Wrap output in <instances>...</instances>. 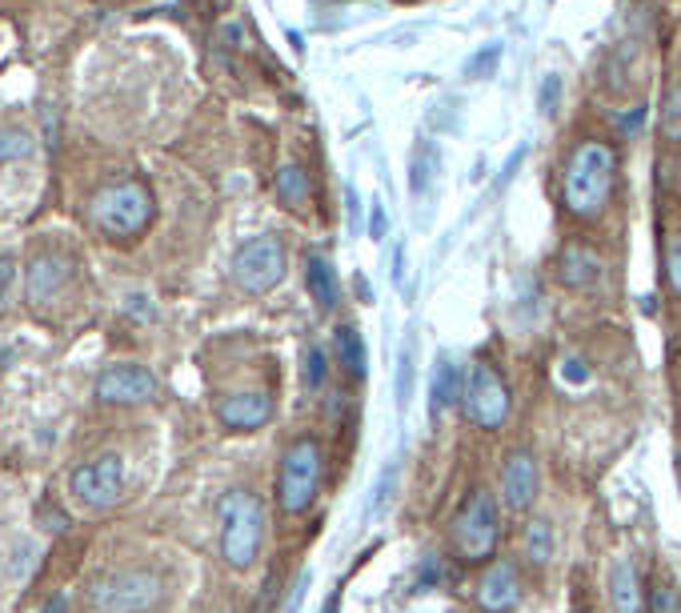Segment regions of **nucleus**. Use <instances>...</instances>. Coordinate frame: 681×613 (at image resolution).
<instances>
[{
    "label": "nucleus",
    "instance_id": "5701e85b",
    "mask_svg": "<svg viewBox=\"0 0 681 613\" xmlns=\"http://www.w3.org/2000/svg\"><path fill=\"white\" fill-rule=\"evenodd\" d=\"M497 64H502V44H485V49H477V53L470 56L465 76H470V81H485V76L497 73Z\"/></svg>",
    "mask_w": 681,
    "mask_h": 613
},
{
    "label": "nucleus",
    "instance_id": "4468645a",
    "mask_svg": "<svg viewBox=\"0 0 681 613\" xmlns=\"http://www.w3.org/2000/svg\"><path fill=\"white\" fill-rule=\"evenodd\" d=\"M69 257L61 253H37L29 261V273H24V293H29L32 305H44L53 301L64 285H69Z\"/></svg>",
    "mask_w": 681,
    "mask_h": 613
},
{
    "label": "nucleus",
    "instance_id": "cd10ccee",
    "mask_svg": "<svg viewBox=\"0 0 681 613\" xmlns=\"http://www.w3.org/2000/svg\"><path fill=\"white\" fill-rule=\"evenodd\" d=\"M661 133L670 141H681V89H673L665 96V108H661Z\"/></svg>",
    "mask_w": 681,
    "mask_h": 613
},
{
    "label": "nucleus",
    "instance_id": "39448f33",
    "mask_svg": "<svg viewBox=\"0 0 681 613\" xmlns=\"http://www.w3.org/2000/svg\"><path fill=\"white\" fill-rule=\"evenodd\" d=\"M321 469H326V454L317 437H297L281 457V474H277V506L281 513L297 518L317 501L321 489Z\"/></svg>",
    "mask_w": 681,
    "mask_h": 613
},
{
    "label": "nucleus",
    "instance_id": "c9c22d12",
    "mask_svg": "<svg viewBox=\"0 0 681 613\" xmlns=\"http://www.w3.org/2000/svg\"><path fill=\"white\" fill-rule=\"evenodd\" d=\"M369 237H373V241H385V209H381V201H373V217H369Z\"/></svg>",
    "mask_w": 681,
    "mask_h": 613
},
{
    "label": "nucleus",
    "instance_id": "20e7f679",
    "mask_svg": "<svg viewBox=\"0 0 681 613\" xmlns=\"http://www.w3.org/2000/svg\"><path fill=\"white\" fill-rule=\"evenodd\" d=\"M161 602H165V582H161V573L141 570V565L105 573V578H96L93 590H89V605H93L96 613H153Z\"/></svg>",
    "mask_w": 681,
    "mask_h": 613
},
{
    "label": "nucleus",
    "instance_id": "6e6552de",
    "mask_svg": "<svg viewBox=\"0 0 681 613\" xmlns=\"http://www.w3.org/2000/svg\"><path fill=\"white\" fill-rule=\"evenodd\" d=\"M69 493L81 501L84 509H109L125 493V457L101 454L93 461H84L69 474Z\"/></svg>",
    "mask_w": 681,
    "mask_h": 613
},
{
    "label": "nucleus",
    "instance_id": "9d476101",
    "mask_svg": "<svg viewBox=\"0 0 681 613\" xmlns=\"http://www.w3.org/2000/svg\"><path fill=\"white\" fill-rule=\"evenodd\" d=\"M161 393V381L153 370L136 365V361H121V365H109L101 377H96V402L105 405H145Z\"/></svg>",
    "mask_w": 681,
    "mask_h": 613
},
{
    "label": "nucleus",
    "instance_id": "4be33fe9",
    "mask_svg": "<svg viewBox=\"0 0 681 613\" xmlns=\"http://www.w3.org/2000/svg\"><path fill=\"white\" fill-rule=\"evenodd\" d=\"M554 526L545 518H534L525 526V558H529V565H549L554 561Z\"/></svg>",
    "mask_w": 681,
    "mask_h": 613
},
{
    "label": "nucleus",
    "instance_id": "c756f323",
    "mask_svg": "<svg viewBox=\"0 0 681 613\" xmlns=\"http://www.w3.org/2000/svg\"><path fill=\"white\" fill-rule=\"evenodd\" d=\"M650 613H681V598L670 585H658V590L650 593Z\"/></svg>",
    "mask_w": 681,
    "mask_h": 613
},
{
    "label": "nucleus",
    "instance_id": "e433bc0d",
    "mask_svg": "<svg viewBox=\"0 0 681 613\" xmlns=\"http://www.w3.org/2000/svg\"><path fill=\"white\" fill-rule=\"evenodd\" d=\"M305 590H309V573H301V578H297V590L289 593V602H285V610H289V613H297V610H301V602H305Z\"/></svg>",
    "mask_w": 681,
    "mask_h": 613
},
{
    "label": "nucleus",
    "instance_id": "1a4fd4ad",
    "mask_svg": "<svg viewBox=\"0 0 681 613\" xmlns=\"http://www.w3.org/2000/svg\"><path fill=\"white\" fill-rule=\"evenodd\" d=\"M465 413L477 429H502L505 417H509V385L497 373V365L489 361H477L465 377Z\"/></svg>",
    "mask_w": 681,
    "mask_h": 613
},
{
    "label": "nucleus",
    "instance_id": "7ed1b4c3",
    "mask_svg": "<svg viewBox=\"0 0 681 613\" xmlns=\"http://www.w3.org/2000/svg\"><path fill=\"white\" fill-rule=\"evenodd\" d=\"M220 518V558L233 570H249L265 541V506L249 489H229L217 501Z\"/></svg>",
    "mask_w": 681,
    "mask_h": 613
},
{
    "label": "nucleus",
    "instance_id": "7c9ffc66",
    "mask_svg": "<svg viewBox=\"0 0 681 613\" xmlns=\"http://www.w3.org/2000/svg\"><path fill=\"white\" fill-rule=\"evenodd\" d=\"M345 212H349V233H361V197L353 185H345Z\"/></svg>",
    "mask_w": 681,
    "mask_h": 613
},
{
    "label": "nucleus",
    "instance_id": "4c0bfd02",
    "mask_svg": "<svg viewBox=\"0 0 681 613\" xmlns=\"http://www.w3.org/2000/svg\"><path fill=\"white\" fill-rule=\"evenodd\" d=\"M393 281H405V245H398V249H393Z\"/></svg>",
    "mask_w": 681,
    "mask_h": 613
},
{
    "label": "nucleus",
    "instance_id": "dca6fc26",
    "mask_svg": "<svg viewBox=\"0 0 681 613\" xmlns=\"http://www.w3.org/2000/svg\"><path fill=\"white\" fill-rule=\"evenodd\" d=\"M609 605H613V613H641L646 610V602H641L638 570H633V561L629 558H618L613 561V570H609Z\"/></svg>",
    "mask_w": 681,
    "mask_h": 613
},
{
    "label": "nucleus",
    "instance_id": "f704fd0d",
    "mask_svg": "<svg viewBox=\"0 0 681 613\" xmlns=\"http://www.w3.org/2000/svg\"><path fill=\"white\" fill-rule=\"evenodd\" d=\"M389 489H393V469H385V474H381V481H378V489H373V501H369V509H373V513L385 506Z\"/></svg>",
    "mask_w": 681,
    "mask_h": 613
},
{
    "label": "nucleus",
    "instance_id": "aec40b11",
    "mask_svg": "<svg viewBox=\"0 0 681 613\" xmlns=\"http://www.w3.org/2000/svg\"><path fill=\"white\" fill-rule=\"evenodd\" d=\"M333 345H337V361H341V370H345L349 377H357V381L365 377L369 357H365V341H361V333H357L353 325H341L337 329Z\"/></svg>",
    "mask_w": 681,
    "mask_h": 613
},
{
    "label": "nucleus",
    "instance_id": "c85d7f7f",
    "mask_svg": "<svg viewBox=\"0 0 681 613\" xmlns=\"http://www.w3.org/2000/svg\"><path fill=\"white\" fill-rule=\"evenodd\" d=\"M522 160H525V145H517L509 157H505V165H502V173H497V180H493V193H505V185L517 177V169H522Z\"/></svg>",
    "mask_w": 681,
    "mask_h": 613
},
{
    "label": "nucleus",
    "instance_id": "412c9836",
    "mask_svg": "<svg viewBox=\"0 0 681 613\" xmlns=\"http://www.w3.org/2000/svg\"><path fill=\"white\" fill-rule=\"evenodd\" d=\"M437 169H441L437 145H433V141H425V145L413 153V165H409V193H413L417 201L433 189V177H437Z\"/></svg>",
    "mask_w": 681,
    "mask_h": 613
},
{
    "label": "nucleus",
    "instance_id": "9b49d317",
    "mask_svg": "<svg viewBox=\"0 0 681 613\" xmlns=\"http://www.w3.org/2000/svg\"><path fill=\"white\" fill-rule=\"evenodd\" d=\"M272 417V397L265 389H249V393H229L217 402V422L233 434H252L261 429Z\"/></svg>",
    "mask_w": 681,
    "mask_h": 613
},
{
    "label": "nucleus",
    "instance_id": "f3484780",
    "mask_svg": "<svg viewBox=\"0 0 681 613\" xmlns=\"http://www.w3.org/2000/svg\"><path fill=\"white\" fill-rule=\"evenodd\" d=\"M305 285H309V293H313V301L321 309H337V301H341V281H337V269L333 261H329L326 253H309L305 257Z\"/></svg>",
    "mask_w": 681,
    "mask_h": 613
},
{
    "label": "nucleus",
    "instance_id": "ea45409f",
    "mask_svg": "<svg viewBox=\"0 0 681 613\" xmlns=\"http://www.w3.org/2000/svg\"><path fill=\"white\" fill-rule=\"evenodd\" d=\"M321 613H341V593H329V602H326V610Z\"/></svg>",
    "mask_w": 681,
    "mask_h": 613
},
{
    "label": "nucleus",
    "instance_id": "2eb2a0df",
    "mask_svg": "<svg viewBox=\"0 0 681 613\" xmlns=\"http://www.w3.org/2000/svg\"><path fill=\"white\" fill-rule=\"evenodd\" d=\"M557 281L566 289H594L601 281V257L594 245L586 241H569L557 253Z\"/></svg>",
    "mask_w": 681,
    "mask_h": 613
},
{
    "label": "nucleus",
    "instance_id": "ddd939ff",
    "mask_svg": "<svg viewBox=\"0 0 681 613\" xmlns=\"http://www.w3.org/2000/svg\"><path fill=\"white\" fill-rule=\"evenodd\" d=\"M517 602H522L517 570L509 561H493L489 570L482 573V582H477V605L485 613H514Z\"/></svg>",
    "mask_w": 681,
    "mask_h": 613
},
{
    "label": "nucleus",
    "instance_id": "a878e982",
    "mask_svg": "<svg viewBox=\"0 0 681 613\" xmlns=\"http://www.w3.org/2000/svg\"><path fill=\"white\" fill-rule=\"evenodd\" d=\"M409 397H413V337H405L398 357V405L405 409Z\"/></svg>",
    "mask_w": 681,
    "mask_h": 613
},
{
    "label": "nucleus",
    "instance_id": "a211bd4d",
    "mask_svg": "<svg viewBox=\"0 0 681 613\" xmlns=\"http://www.w3.org/2000/svg\"><path fill=\"white\" fill-rule=\"evenodd\" d=\"M272 193L285 209H305L309 197H313V185H309V173L301 165H281L277 169V180H272Z\"/></svg>",
    "mask_w": 681,
    "mask_h": 613
},
{
    "label": "nucleus",
    "instance_id": "2f4dec72",
    "mask_svg": "<svg viewBox=\"0 0 681 613\" xmlns=\"http://www.w3.org/2000/svg\"><path fill=\"white\" fill-rule=\"evenodd\" d=\"M665 269H670V285H673V293L681 297V233L670 241V264H665Z\"/></svg>",
    "mask_w": 681,
    "mask_h": 613
},
{
    "label": "nucleus",
    "instance_id": "6ab92c4d",
    "mask_svg": "<svg viewBox=\"0 0 681 613\" xmlns=\"http://www.w3.org/2000/svg\"><path fill=\"white\" fill-rule=\"evenodd\" d=\"M457 397H465L462 385V365L450 357V353H437V365H433V405H453Z\"/></svg>",
    "mask_w": 681,
    "mask_h": 613
},
{
    "label": "nucleus",
    "instance_id": "72a5a7b5",
    "mask_svg": "<svg viewBox=\"0 0 681 613\" xmlns=\"http://www.w3.org/2000/svg\"><path fill=\"white\" fill-rule=\"evenodd\" d=\"M17 281V257L0 253V297L9 293V285Z\"/></svg>",
    "mask_w": 681,
    "mask_h": 613
},
{
    "label": "nucleus",
    "instance_id": "393cba45",
    "mask_svg": "<svg viewBox=\"0 0 681 613\" xmlns=\"http://www.w3.org/2000/svg\"><path fill=\"white\" fill-rule=\"evenodd\" d=\"M326 377H329V357L321 345H309L305 350V385L309 389H326Z\"/></svg>",
    "mask_w": 681,
    "mask_h": 613
},
{
    "label": "nucleus",
    "instance_id": "473e14b6",
    "mask_svg": "<svg viewBox=\"0 0 681 613\" xmlns=\"http://www.w3.org/2000/svg\"><path fill=\"white\" fill-rule=\"evenodd\" d=\"M561 377L574 381V385H577V381L586 385V381H589V365L581 357H566V361H561Z\"/></svg>",
    "mask_w": 681,
    "mask_h": 613
},
{
    "label": "nucleus",
    "instance_id": "f03ea898",
    "mask_svg": "<svg viewBox=\"0 0 681 613\" xmlns=\"http://www.w3.org/2000/svg\"><path fill=\"white\" fill-rule=\"evenodd\" d=\"M153 212H157L153 189L145 180L125 177L96 193L93 205H89V221L113 241H128V237H141L153 225Z\"/></svg>",
    "mask_w": 681,
    "mask_h": 613
},
{
    "label": "nucleus",
    "instance_id": "0eeeda50",
    "mask_svg": "<svg viewBox=\"0 0 681 613\" xmlns=\"http://www.w3.org/2000/svg\"><path fill=\"white\" fill-rule=\"evenodd\" d=\"M285 269H289V257H285V245L277 237H249L233 253V285L249 297H265L285 281Z\"/></svg>",
    "mask_w": 681,
    "mask_h": 613
},
{
    "label": "nucleus",
    "instance_id": "bb28decb",
    "mask_svg": "<svg viewBox=\"0 0 681 613\" xmlns=\"http://www.w3.org/2000/svg\"><path fill=\"white\" fill-rule=\"evenodd\" d=\"M537 108H541L545 117H554L557 108H561V76L557 73L541 76V89H537Z\"/></svg>",
    "mask_w": 681,
    "mask_h": 613
},
{
    "label": "nucleus",
    "instance_id": "f257e3e1",
    "mask_svg": "<svg viewBox=\"0 0 681 613\" xmlns=\"http://www.w3.org/2000/svg\"><path fill=\"white\" fill-rule=\"evenodd\" d=\"M613 180H618V153L606 141H581L566 160L561 201L581 221H598L609 205Z\"/></svg>",
    "mask_w": 681,
    "mask_h": 613
},
{
    "label": "nucleus",
    "instance_id": "f8f14e48",
    "mask_svg": "<svg viewBox=\"0 0 681 613\" xmlns=\"http://www.w3.org/2000/svg\"><path fill=\"white\" fill-rule=\"evenodd\" d=\"M534 497H537V461L525 449H514L502 466V501L505 509L525 513V509L534 506Z\"/></svg>",
    "mask_w": 681,
    "mask_h": 613
},
{
    "label": "nucleus",
    "instance_id": "b1692460",
    "mask_svg": "<svg viewBox=\"0 0 681 613\" xmlns=\"http://www.w3.org/2000/svg\"><path fill=\"white\" fill-rule=\"evenodd\" d=\"M32 153V137L24 133V128L9 125V128H0V160H21Z\"/></svg>",
    "mask_w": 681,
    "mask_h": 613
},
{
    "label": "nucleus",
    "instance_id": "58836bf2",
    "mask_svg": "<svg viewBox=\"0 0 681 613\" xmlns=\"http://www.w3.org/2000/svg\"><path fill=\"white\" fill-rule=\"evenodd\" d=\"M433 582H437V561L425 558V570H421V590H430Z\"/></svg>",
    "mask_w": 681,
    "mask_h": 613
},
{
    "label": "nucleus",
    "instance_id": "423d86ee",
    "mask_svg": "<svg viewBox=\"0 0 681 613\" xmlns=\"http://www.w3.org/2000/svg\"><path fill=\"white\" fill-rule=\"evenodd\" d=\"M450 538H453V553L465 565H477V561L493 558V550H497V501H493L489 489H470L462 509L453 513Z\"/></svg>",
    "mask_w": 681,
    "mask_h": 613
}]
</instances>
